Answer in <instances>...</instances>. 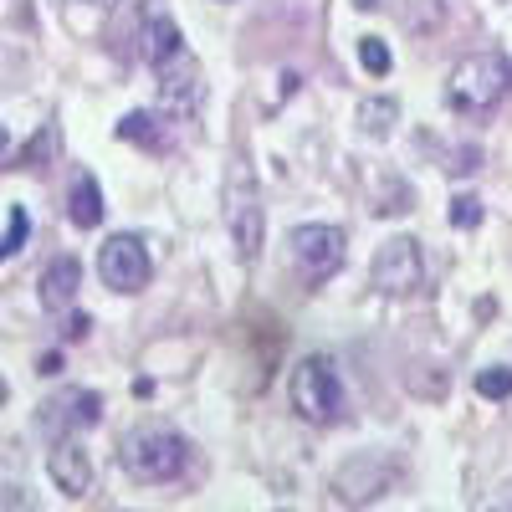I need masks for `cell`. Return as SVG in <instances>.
<instances>
[{"label":"cell","instance_id":"6da1fadb","mask_svg":"<svg viewBox=\"0 0 512 512\" xmlns=\"http://www.w3.org/2000/svg\"><path fill=\"white\" fill-rule=\"evenodd\" d=\"M512 88V57L507 52H472L461 57L451 82H446V98L456 113H492Z\"/></svg>","mask_w":512,"mask_h":512},{"label":"cell","instance_id":"7a4b0ae2","mask_svg":"<svg viewBox=\"0 0 512 512\" xmlns=\"http://www.w3.org/2000/svg\"><path fill=\"white\" fill-rule=\"evenodd\" d=\"M185 461H190V446L169 425H144V431H134L123 441V472L134 482H149V487L175 482L185 472Z\"/></svg>","mask_w":512,"mask_h":512},{"label":"cell","instance_id":"3957f363","mask_svg":"<svg viewBox=\"0 0 512 512\" xmlns=\"http://www.w3.org/2000/svg\"><path fill=\"white\" fill-rule=\"evenodd\" d=\"M287 400H292V410L303 415L308 425L344 420V379H338L333 359L308 354L303 364L292 369V379H287Z\"/></svg>","mask_w":512,"mask_h":512},{"label":"cell","instance_id":"277c9868","mask_svg":"<svg viewBox=\"0 0 512 512\" xmlns=\"http://www.w3.org/2000/svg\"><path fill=\"white\" fill-rule=\"evenodd\" d=\"M344 231L338 226H323V221H308V226H292L287 231V256H292V267L297 277H303L308 287L328 282L338 267H344Z\"/></svg>","mask_w":512,"mask_h":512},{"label":"cell","instance_id":"5b68a950","mask_svg":"<svg viewBox=\"0 0 512 512\" xmlns=\"http://www.w3.org/2000/svg\"><path fill=\"white\" fill-rule=\"evenodd\" d=\"M369 287L384 292V297H410L425 287V251L415 236H395L374 251L369 262Z\"/></svg>","mask_w":512,"mask_h":512},{"label":"cell","instance_id":"8992f818","mask_svg":"<svg viewBox=\"0 0 512 512\" xmlns=\"http://www.w3.org/2000/svg\"><path fill=\"white\" fill-rule=\"evenodd\" d=\"M226 231L241 262H256V251H262V195H256L246 164H236L226 180Z\"/></svg>","mask_w":512,"mask_h":512},{"label":"cell","instance_id":"52a82bcc","mask_svg":"<svg viewBox=\"0 0 512 512\" xmlns=\"http://www.w3.org/2000/svg\"><path fill=\"white\" fill-rule=\"evenodd\" d=\"M149 272H154V262H149V246H144L139 236H108V241H103V251H98V277H103V287H113V292H139V287H149Z\"/></svg>","mask_w":512,"mask_h":512},{"label":"cell","instance_id":"ba28073f","mask_svg":"<svg viewBox=\"0 0 512 512\" xmlns=\"http://www.w3.org/2000/svg\"><path fill=\"white\" fill-rule=\"evenodd\" d=\"M205 103V72L190 52H175L169 62H159V108L175 113V118H190L195 108Z\"/></svg>","mask_w":512,"mask_h":512},{"label":"cell","instance_id":"9c48e42d","mask_svg":"<svg viewBox=\"0 0 512 512\" xmlns=\"http://www.w3.org/2000/svg\"><path fill=\"white\" fill-rule=\"evenodd\" d=\"M98 420H103V400L93 390H62V395H52L47 405H41V415H36V425L52 441L88 431V425H98Z\"/></svg>","mask_w":512,"mask_h":512},{"label":"cell","instance_id":"30bf717a","mask_svg":"<svg viewBox=\"0 0 512 512\" xmlns=\"http://www.w3.org/2000/svg\"><path fill=\"white\" fill-rule=\"evenodd\" d=\"M47 472H52V482H57L67 497H88V492H93V456L82 451L77 436H62V441L52 446Z\"/></svg>","mask_w":512,"mask_h":512},{"label":"cell","instance_id":"8fae6325","mask_svg":"<svg viewBox=\"0 0 512 512\" xmlns=\"http://www.w3.org/2000/svg\"><path fill=\"white\" fill-rule=\"evenodd\" d=\"M77 287H82V262L77 256H52V267L41 272V308L67 313L77 303Z\"/></svg>","mask_w":512,"mask_h":512},{"label":"cell","instance_id":"7c38bea8","mask_svg":"<svg viewBox=\"0 0 512 512\" xmlns=\"http://www.w3.org/2000/svg\"><path fill=\"white\" fill-rule=\"evenodd\" d=\"M139 52H144L149 67H159V62H169L175 52H185V36H180V26L169 21V16H149L144 31H139Z\"/></svg>","mask_w":512,"mask_h":512},{"label":"cell","instance_id":"4fadbf2b","mask_svg":"<svg viewBox=\"0 0 512 512\" xmlns=\"http://www.w3.org/2000/svg\"><path fill=\"white\" fill-rule=\"evenodd\" d=\"M67 216H72V226H82V231H93V226L103 221V190H98L93 175H77V180H72Z\"/></svg>","mask_w":512,"mask_h":512},{"label":"cell","instance_id":"5bb4252c","mask_svg":"<svg viewBox=\"0 0 512 512\" xmlns=\"http://www.w3.org/2000/svg\"><path fill=\"white\" fill-rule=\"evenodd\" d=\"M164 113H128L123 123H118V139H128V144H144V149H154V154H164L169 149V139H164Z\"/></svg>","mask_w":512,"mask_h":512},{"label":"cell","instance_id":"9a60e30c","mask_svg":"<svg viewBox=\"0 0 512 512\" xmlns=\"http://www.w3.org/2000/svg\"><path fill=\"white\" fill-rule=\"evenodd\" d=\"M354 118H359V128H364L369 139H384V134H390V123L400 118V103L395 98H364L354 108Z\"/></svg>","mask_w":512,"mask_h":512},{"label":"cell","instance_id":"2e32d148","mask_svg":"<svg viewBox=\"0 0 512 512\" xmlns=\"http://www.w3.org/2000/svg\"><path fill=\"white\" fill-rule=\"evenodd\" d=\"M26 236H31V216H26V205H11V226H6V236H0V256L21 251V246H26Z\"/></svg>","mask_w":512,"mask_h":512},{"label":"cell","instance_id":"e0dca14e","mask_svg":"<svg viewBox=\"0 0 512 512\" xmlns=\"http://www.w3.org/2000/svg\"><path fill=\"white\" fill-rule=\"evenodd\" d=\"M359 62H364L369 77H384V72H390V47H384L379 36H364L359 41Z\"/></svg>","mask_w":512,"mask_h":512},{"label":"cell","instance_id":"ac0fdd59","mask_svg":"<svg viewBox=\"0 0 512 512\" xmlns=\"http://www.w3.org/2000/svg\"><path fill=\"white\" fill-rule=\"evenodd\" d=\"M477 395L507 400L512 395V369H477Z\"/></svg>","mask_w":512,"mask_h":512},{"label":"cell","instance_id":"d6986e66","mask_svg":"<svg viewBox=\"0 0 512 512\" xmlns=\"http://www.w3.org/2000/svg\"><path fill=\"white\" fill-rule=\"evenodd\" d=\"M451 226H461V231L482 226V200H477V195H456V200H451Z\"/></svg>","mask_w":512,"mask_h":512},{"label":"cell","instance_id":"ffe728a7","mask_svg":"<svg viewBox=\"0 0 512 512\" xmlns=\"http://www.w3.org/2000/svg\"><path fill=\"white\" fill-rule=\"evenodd\" d=\"M0 507H31V497L21 487H0Z\"/></svg>","mask_w":512,"mask_h":512},{"label":"cell","instance_id":"44dd1931","mask_svg":"<svg viewBox=\"0 0 512 512\" xmlns=\"http://www.w3.org/2000/svg\"><path fill=\"white\" fill-rule=\"evenodd\" d=\"M67 6H77V11H113L118 0H67Z\"/></svg>","mask_w":512,"mask_h":512},{"label":"cell","instance_id":"7402d4cb","mask_svg":"<svg viewBox=\"0 0 512 512\" xmlns=\"http://www.w3.org/2000/svg\"><path fill=\"white\" fill-rule=\"evenodd\" d=\"M93 323H88V313H72V323H67V338H82Z\"/></svg>","mask_w":512,"mask_h":512},{"label":"cell","instance_id":"603a6c76","mask_svg":"<svg viewBox=\"0 0 512 512\" xmlns=\"http://www.w3.org/2000/svg\"><path fill=\"white\" fill-rule=\"evenodd\" d=\"M354 6H359V11H374V6H379V0H354Z\"/></svg>","mask_w":512,"mask_h":512},{"label":"cell","instance_id":"cb8c5ba5","mask_svg":"<svg viewBox=\"0 0 512 512\" xmlns=\"http://www.w3.org/2000/svg\"><path fill=\"white\" fill-rule=\"evenodd\" d=\"M0 405H6V379H0Z\"/></svg>","mask_w":512,"mask_h":512},{"label":"cell","instance_id":"d4e9b609","mask_svg":"<svg viewBox=\"0 0 512 512\" xmlns=\"http://www.w3.org/2000/svg\"><path fill=\"white\" fill-rule=\"evenodd\" d=\"M0 154H6V134H0Z\"/></svg>","mask_w":512,"mask_h":512},{"label":"cell","instance_id":"484cf974","mask_svg":"<svg viewBox=\"0 0 512 512\" xmlns=\"http://www.w3.org/2000/svg\"><path fill=\"white\" fill-rule=\"evenodd\" d=\"M502 507H512V497H502Z\"/></svg>","mask_w":512,"mask_h":512}]
</instances>
